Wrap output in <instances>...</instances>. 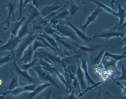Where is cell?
<instances>
[{
    "label": "cell",
    "mask_w": 126,
    "mask_h": 99,
    "mask_svg": "<svg viewBox=\"0 0 126 99\" xmlns=\"http://www.w3.org/2000/svg\"><path fill=\"white\" fill-rule=\"evenodd\" d=\"M29 24H25L21 27V28L18 32L17 36L20 39H22L24 37L30 33V31L29 29Z\"/></svg>",
    "instance_id": "obj_25"
},
{
    "label": "cell",
    "mask_w": 126,
    "mask_h": 99,
    "mask_svg": "<svg viewBox=\"0 0 126 99\" xmlns=\"http://www.w3.org/2000/svg\"><path fill=\"white\" fill-rule=\"evenodd\" d=\"M39 85L38 84H33L27 85L24 86V89L25 92H32L35 89L36 86Z\"/></svg>",
    "instance_id": "obj_36"
},
{
    "label": "cell",
    "mask_w": 126,
    "mask_h": 99,
    "mask_svg": "<svg viewBox=\"0 0 126 99\" xmlns=\"http://www.w3.org/2000/svg\"><path fill=\"white\" fill-rule=\"evenodd\" d=\"M125 43V45L126 44V33L123 39L121 42L120 43Z\"/></svg>",
    "instance_id": "obj_47"
},
{
    "label": "cell",
    "mask_w": 126,
    "mask_h": 99,
    "mask_svg": "<svg viewBox=\"0 0 126 99\" xmlns=\"http://www.w3.org/2000/svg\"><path fill=\"white\" fill-rule=\"evenodd\" d=\"M14 54L13 53L10 52L7 56L0 57V66L1 67V66L9 62V61L13 59V57H14V55L12 56Z\"/></svg>",
    "instance_id": "obj_30"
},
{
    "label": "cell",
    "mask_w": 126,
    "mask_h": 99,
    "mask_svg": "<svg viewBox=\"0 0 126 99\" xmlns=\"http://www.w3.org/2000/svg\"><path fill=\"white\" fill-rule=\"evenodd\" d=\"M123 50L125 51V52L123 53L124 55H126V44L125 45V46L123 48Z\"/></svg>",
    "instance_id": "obj_48"
},
{
    "label": "cell",
    "mask_w": 126,
    "mask_h": 99,
    "mask_svg": "<svg viewBox=\"0 0 126 99\" xmlns=\"http://www.w3.org/2000/svg\"><path fill=\"white\" fill-rule=\"evenodd\" d=\"M36 39L41 41L45 45V46H46L47 47V48L48 49H50L51 50H52L55 51V52H57V51L58 52V51L56 49H55L53 46H52L49 44V43L47 41L45 38H44L43 37L37 36V37L36 38Z\"/></svg>",
    "instance_id": "obj_32"
},
{
    "label": "cell",
    "mask_w": 126,
    "mask_h": 99,
    "mask_svg": "<svg viewBox=\"0 0 126 99\" xmlns=\"http://www.w3.org/2000/svg\"><path fill=\"white\" fill-rule=\"evenodd\" d=\"M10 2H17V0H10Z\"/></svg>",
    "instance_id": "obj_50"
},
{
    "label": "cell",
    "mask_w": 126,
    "mask_h": 99,
    "mask_svg": "<svg viewBox=\"0 0 126 99\" xmlns=\"http://www.w3.org/2000/svg\"><path fill=\"white\" fill-rule=\"evenodd\" d=\"M102 10V9L101 7L99 6L97 7L95 10L91 13V15L87 17L86 21L85 23V24L81 26L80 28L82 31L86 33V30L88 27L93 22L95 21L96 19L99 16L100 14H101Z\"/></svg>",
    "instance_id": "obj_9"
},
{
    "label": "cell",
    "mask_w": 126,
    "mask_h": 99,
    "mask_svg": "<svg viewBox=\"0 0 126 99\" xmlns=\"http://www.w3.org/2000/svg\"><path fill=\"white\" fill-rule=\"evenodd\" d=\"M63 6V5L61 4L58 0H57L53 4L45 6L39 10L40 16L43 18H45L54 11L61 9Z\"/></svg>",
    "instance_id": "obj_8"
},
{
    "label": "cell",
    "mask_w": 126,
    "mask_h": 99,
    "mask_svg": "<svg viewBox=\"0 0 126 99\" xmlns=\"http://www.w3.org/2000/svg\"><path fill=\"white\" fill-rule=\"evenodd\" d=\"M52 85L49 82H45L43 84L39 85L33 91L25 94L24 95L25 98V99H33L41 92H42L44 89Z\"/></svg>",
    "instance_id": "obj_12"
},
{
    "label": "cell",
    "mask_w": 126,
    "mask_h": 99,
    "mask_svg": "<svg viewBox=\"0 0 126 99\" xmlns=\"http://www.w3.org/2000/svg\"><path fill=\"white\" fill-rule=\"evenodd\" d=\"M121 99H126V96H123L122 95V96L121 97Z\"/></svg>",
    "instance_id": "obj_49"
},
{
    "label": "cell",
    "mask_w": 126,
    "mask_h": 99,
    "mask_svg": "<svg viewBox=\"0 0 126 99\" xmlns=\"http://www.w3.org/2000/svg\"><path fill=\"white\" fill-rule=\"evenodd\" d=\"M6 7L8 9V17H7L6 21L2 24L6 23V28L7 29H9V26H10V19H11V16L13 17V19L14 21H15L16 20L15 19V18L14 14H15V12L17 8V2H11L9 1V2L7 4Z\"/></svg>",
    "instance_id": "obj_11"
},
{
    "label": "cell",
    "mask_w": 126,
    "mask_h": 99,
    "mask_svg": "<svg viewBox=\"0 0 126 99\" xmlns=\"http://www.w3.org/2000/svg\"><path fill=\"white\" fill-rule=\"evenodd\" d=\"M126 27V19L125 20V23H124V24L122 25L121 26V27H120V28H118V29L119 30H120L122 29H123L124 28H125V27Z\"/></svg>",
    "instance_id": "obj_46"
},
{
    "label": "cell",
    "mask_w": 126,
    "mask_h": 99,
    "mask_svg": "<svg viewBox=\"0 0 126 99\" xmlns=\"http://www.w3.org/2000/svg\"><path fill=\"white\" fill-rule=\"evenodd\" d=\"M34 52L33 51L32 48V44L30 45L24 51L22 57L17 62V64H26L30 63L32 60V57Z\"/></svg>",
    "instance_id": "obj_13"
},
{
    "label": "cell",
    "mask_w": 126,
    "mask_h": 99,
    "mask_svg": "<svg viewBox=\"0 0 126 99\" xmlns=\"http://www.w3.org/2000/svg\"><path fill=\"white\" fill-rule=\"evenodd\" d=\"M21 40L22 39H20L17 36H11L8 41L0 48V52L9 51L14 54L15 49Z\"/></svg>",
    "instance_id": "obj_7"
},
{
    "label": "cell",
    "mask_w": 126,
    "mask_h": 99,
    "mask_svg": "<svg viewBox=\"0 0 126 99\" xmlns=\"http://www.w3.org/2000/svg\"><path fill=\"white\" fill-rule=\"evenodd\" d=\"M32 0H24L23 8L24 9L28 4H32Z\"/></svg>",
    "instance_id": "obj_41"
},
{
    "label": "cell",
    "mask_w": 126,
    "mask_h": 99,
    "mask_svg": "<svg viewBox=\"0 0 126 99\" xmlns=\"http://www.w3.org/2000/svg\"><path fill=\"white\" fill-rule=\"evenodd\" d=\"M38 36H41L45 38L49 44L53 46L55 49H56L58 52H60V49L59 48V45L57 42L56 40L53 37H52L50 35H48L44 32H41L38 35Z\"/></svg>",
    "instance_id": "obj_18"
},
{
    "label": "cell",
    "mask_w": 126,
    "mask_h": 99,
    "mask_svg": "<svg viewBox=\"0 0 126 99\" xmlns=\"http://www.w3.org/2000/svg\"><path fill=\"white\" fill-rule=\"evenodd\" d=\"M52 36L58 43L60 50L61 48H62V49L65 50L66 51L67 50L75 52L77 51L76 47H75L76 46H74L72 43V42L68 40L66 37L61 36L57 33L54 34Z\"/></svg>",
    "instance_id": "obj_5"
},
{
    "label": "cell",
    "mask_w": 126,
    "mask_h": 99,
    "mask_svg": "<svg viewBox=\"0 0 126 99\" xmlns=\"http://www.w3.org/2000/svg\"><path fill=\"white\" fill-rule=\"evenodd\" d=\"M32 48L34 52H35L37 49L39 48H44L48 49L45 45L41 41L36 39H35L32 43Z\"/></svg>",
    "instance_id": "obj_28"
},
{
    "label": "cell",
    "mask_w": 126,
    "mask_h": 99,
    "mask_svg": "<svg viewBox=\"0 0 126 99\" xmlns=\"http://www.w3.org/2000/svg\"><path fill=\"white\" fill-rule=\"evenodd\" d=\"M54 28L57 31L56 33L58 35L66 38H70L77 42H81V39L76 35L74 30L71 27L70 28L64 24L62 20L60 21Z\"/></svg>",
    "instance_id": "obj_2"
},
{
    "label": "cell",
    "mask_w": 126,
    "mask_h": 99,
    "mask_svg": "<svg viewBox=\"0 0 126 99\" xmlns=\"http://www.w3.org/2000/svg\"><path fill=\"white\" fill-rule=\"evenodd\" d=\"M37 36V34L35 31H31L28 35L23 38L14 52L16 60H19L24 51L30 45L32 44L34 41L36 39Z\"/></svg>",
    "instance_id": "obj_1"
},
{
    "label": "cell",
    "mask_w": 126,
    "mask_h": 99,
    "mask_svg": "<svg viewBox=\"0 0 126 99\" xmlns=\"http://www.w3.org/2000/svg\"><path fill=\"white\" fill-rule=\"evenodd\" d=\"M78 98H78L77 97H76L73 92L72 93L69 95L65 99H78Z\"/></svg>",
    "instance_id": "obj_43"
},
{
    "label": "cell",
    "mask_w": 126,
    "mask_h": 99,
    "mask_svg": "<svg viewBox=\"0 0 126 99\" xmlns=\"http://www.w3.org/2000/svg\"><path fill=\"white\" fill-rule=\"evenodd\" d=\"M105 52V49H103L95 57H92V59L91 60V65L93 66L98 65L100 64V63H102Z\"/></svg>",
    "instance_id": "obj_21"
},
{
    "label": "cell",
    "mask_w": 126,
    "mask_h": 99,
    "mask_svg": "<svg viewBox=\"0 0 126 99\" xmlns=\"http://www.w3.org/2000/svg\"><path fill=\"white\" fill-rule=\"evenodd\" d=\"M51 94V90L49 89L47 92H46L44 94V96L45 97V99H51L50 95Z\"/></svg>",
    "instance_id": "obj_42"
},
{
    "label": "cell",
    "mask_w": 126,
    "mask_h": 99,
    "mask_svg": "<svg viewBox=\"0 0 126 99\" xmlns=\"http://www.w3.org/2000/svg\"><path fill=\"white\" fill-rule=\"evenodd\" d=\"M121 67V69H122L121 75L119 78L116 79V80L126 81V67L122 64Z\"/></svg>",
    "instance_id": "obj_34"
},
{
    "label": "cell",
    "mask_w": 126,
    "mask_h": 99,
    "mask_svg": "<svg viewBox=\"0 0 126 99\" xmlns=\"http://www.w3.org/2000/svg\"><path fill=\"white\" fill-rule=\"evenodd\" d=\"M24 0H19V4H18V16L17 20H19L21 19L22 15L23 10H24L23 8V4H24Z\"/></svg>",
    "instance_id": "obj_37"
},
{
    "label": "cell",
    "mask_w": 126,
    "mask_h": 99,
    "mask_svg": "<svg viewBox=\"0 0 126 99\" xmlns=\"http://www.w3.org/2000/svg\"><path fill=\"white\" fill-rule=\"evenodd\" d=\"M67 23L70 26V27H71L74 30V31L76 32V35L78 36L79 38L87 42H90V41H91L92 38L88 36L86 33H84L83 31L77 28L73 24H72V23L70 22V21H67Z\"/></svg>",
    "instance_id": "obj_15"
},
{
    "label": "cell",
    "mask_w": 126,
    "mask_h": 99,
    "mask_svg": "<svg viewBox=\"0 0 126 99\" xmlns=\"http://www.w3.org/2000/svg\"><path fill=\"white\" fill-rule=\"evenodd\" d=\"M124 32L118 31L117 30L112 29L106 31H100L93 36V39L104 38L106 40H109L113 37H124L125 35Z\"/></svg>",
    "instance_id": "obj_6"
},
{
    "label": "cell",
    "mask_w": 126,
    "mask_h": 99,
    "mask_svg": "<svg viewBox=\"0 0 126 99\" xmlns=\"http://www.w3.org/2000/svg\"><path fill=\"white\" fill-rule=\"evenodd\" d=\"M50 0H32V5L37 10H40L42 7L47 4Z\"/></svg>",
    "instance_id": "obj_26"
},
{
    "label": "cell",
    "mask_w": 126,
    "mask_h": 99,
    "mask_svg": "<svg viewBox=\"0 0 126 99\" xmlns=\"http://www.w3.org/2000/svg\"><path fill=\"white\" fill-rule=\"evenodd\" d=\"M24 92H25L24 89V86H20L12 90H6L5 92H1L0 95L4 96H6L7 95L10 94L11 95H13L14 96H17Z\"/></svg>",
    "instance_id": "obj_22"
},
{
    "label": "cell",
    "mask_w": 126,
    "mask_h": 99,
    "mask_svg": "<svg viewBox=\"0 0 126 99\" xmlns=\"http://www.w3.org/2000/svg\"><path fill=\"white\" fill-rule=\"evenodd\" d=\"M44 32L48 35H53L57 33L56 29L53 27L51 26H47L44 27L43 28Z\"/></svg>",
    "instance_id": "obj_31"
},
{
    "label": "cell",
    "mask_w": 126,
    "mask_h": 99,
    "mask_svg": "<svg viewBox=\"0 0 126 99\" xmlns=\"http://www.w3.org/2000/svg\"><path fill=\"white\" fill-rule=\"evenodd\" d=\"M13 71L19 80H21L28 85L38 84L39 81L30 75L28 73V70H23L20 68L16 61H14L13 64Z\"/></svg>",
    "instance_id": "obj_4"
},
{
    "label": "cell",
    "mask_w": 126,
    "mask_h": 99,
    "mask_svg": "<svg viewBox=\"0 0 126 99\" xmlns=\"http://www.w3.org/2000/svg\"><path fill=\"white\" fill-rule=\"evenodd\" d=\"M118 11L117 12V16L119 18V21L118 25V28H120L125 23L126 19V5L125 7L123 8L119 4L117 3Z\"/></svg>",
    "instance_id": "obj_16"
},
{
    "label": "cell",
    "mask_w": 126,
    "mask_h": 99,
    "mask_svg": "<svg viewBox=\"0 0 126 99\" xmlns=\"http://www.w3.org/2000/svg\"><path fill=\"white\" fill-rule=\"evenodd\" d=\"M104 81H100L99 82H96L95 84L94 85H93L92 86L89 87L88 88H86V89H85V90L83 91L82 92H81L80 93V95H79L77 97L78 98H79L80 97H81L83 96V95H84V94L87 92L88 91L90 90H92V89H94V88L96 86H98V85H101V83H102L103 82H104Z\"/></svg>",
    "instance_id": "obj_33"
},
{
    "label": "cell",
    "mask_w": 126,
    "mask_h": 99,
    "mask_svg": "<svg viewBox=\"0 0 126 99\" xmlns=\"http://www.w3.org/2000/svg\"><path fill=\"white\" fill-rule=\"evenodd\" d=\"M116 3L117 4V3L116 2V0H111V1H110V6H111V7L112 8V9H113V6H114V3Z\"/></svg>",
    "instance_id": "obj_45"
},
{
    "label": "cell",
    "mask_w": 126,
    "mask_h": 99,
    "mask_svg": "<svg viewBox=\"0 0 126 99\" xmlns=\"http://www.w3.org/2000/svg\"><path fill=\"white\" fill-rule=\"evenodd\" d=\"M111 97L112 96L110 95V94L108 92H107L102 95L101 99H110Z\"/></svg>",
    "instance_id": "obj_40"
},
{
    "label": "cell",
    "mask_w": 126,
    "mask_h": 99,
    "mask_svg": "<svg viewBox=\"0 0 126 99\" xmlns=\"http://www.w3.org/2000/svg\"><path fill=\"white\" fill-rule=\"evenodd\" d=\"M32 70L36 73L38 77V80L45 82H49L53 86L59 88V86L55 81L53 75L49 71L44 68L40 64H37L33 67Z\"/></svg>",
    "instance_id": "obj_3"
},
{
    "label": "cell",
    "mask_w": 126,
    "mask_h": 99,
    "mask_svg": "<svg viewBox=\"0 0 126 99\" xmlns=\"http://www.w3.org/2000/svg\"><path fill=\"white\" fill-rule=\"evenodd\" d=\"M79 10V8L76 6L74 3L73 2L71 4V5L70 7L69 10H68L70 15H74L76 14V13H77Z\"/></svg>",
    "instance_id": "obj_35"
},
{
    "label": "cell",
    "mask_w": 126,
    "mask_h": 99,
    "mask_svg": "<svg viewBox=\"0 0 126 99\" xmlns=\"http://www.w3.org/2000/svg\"><path fill=\"white\" fill-rule=\"evenodd\" d=\"M77 63L78 67L76 72V78L79 84L80 90L84 91L87 88V85L85 79V77L84 75V72L81 68V66L80 65L78 60H77Z\"/></svg>",
    "instance_id": "obj_10"
},
{
    "label": "cell",
    "mask_w": 126,
    "mask_h": 99,
    "mask_svg": "<svg viewBox=\"0 0 126 99\" xmlns=\"http://www.w3.org/2000/svg\"><path fill=\"white\" fill-rule=\"evenodd\" d=\"M69 2H67V3H66V4L64 6H63V7L61 8V9H59L58 10H57L56 11H54L53 13L49 14V15H48L46 17H45V18H46V19L48 21H50L52 19V18H53L54 17L56 16V15H58V14H59V13H60V12L64 10L65 9H66L68 5L69 4Z\"/></svg>",
    "instance_id": "obj_29"
},
{
    "label": "cell",
    "mask_w": 126,
    "mask_h": 99,
    "mask_svg": "<svg viewBox=\"0 0 126 99\" xmlns=\"http://www.w3.org/2000/svg\"><path fill=\"white\" fill-rule=\"evenodd\" d=\"M71 1H73V0H70Z\"/></svg>",
    "instance_id": "obj_51"
},
{
    "label": "cell",
    "mask_w": 126,
    "mask_h": 99,
    "mask_svg": "<svg viewBox=\"0 0 126 99\" xmlns=\"http://www.w3.org/2000/svg\"><path fill=\"white\" fill-rule=\"evenodd\" d=\"M25 18L24 17H22L19 20H16L11 28V36H17L18 32L21 28V25L25 21Z\"/></svg>",
    "instance_id": "obj_19"
},
{
    "label": "cell",
    "mask_w": 126,
    "mask_h": 99,
    "mask_svg": "<svg viewBox=\"0 0 126 99\" xmlns=\"http://www.w3.org/2000/svg\"><path fill=\"white\" fill-rule=\"evenodd\" d=\"M78 48L80 50L82 51L83 52H90L92 50V49L86 46H78Z\"/></svg>",
    "instance_id": "obj_39"
},
{
    "label": "cell",
    "mask_w": 126,
    "mask_h": 99,
    "mask_svg": "<svg viewBox=\"0 0 126 99\" xmlns=\"http://www.w3.org/2000/svg\"><path fill=\"white\" fill-rule=\"evenodd\" d=\"M25 8H27V14L29 16V18L25 23L29 24L40 16L39 11L36 9L32 4L27 5Z\"/></svg>",
    "instance_id": "obj_14"
},
{
    "label": "cell",
    "mask_w": 126,
    "mask_h": 99,
    "mask_svg": "<svg viewBox=\"0 0 126 99\" xmlns=\"http://www.w3.org/2000/svg\"><path fill=\"white\" fill-rule=\"evenodd\" d=\"M101 92H102V89H101V88H100L99 89H98V94L97 95L96 97H95V99H101Z\"/></svg>",
    "instance_id": "obj_44"
},
{
    "label": "cell",
    "mask_w": 126,
    "mask_h": 99,
    "mask_svg": "<svg viewBox=\"0 0 126 99\" xmlns=\"http://www.w3.org/2000/svg\"><path fill=\"white\" fill-rule=\"evenodd\" d=\"M95 3V4L98 6L101 7V9L104 10H105L107 11V12L110 13L111 14H112L115 16H117V12H115V11H113V9H111L110 7H108L107 6H106L105 5L103 4V3H101V2L98 1L97 0H89Z\"/></svg>",
    "instance_id": "obj_24"
},
{
    "label": "cell",
    "mask_w": 126,
    "mask_h": 99,
    "mask_svg": "<svg viewBox=\"0 0 126 99\" xmlns=\"http://www.w3.org/2000/svg\"><path fill=\"white\" fill-rule=\"evenodd\" d=\"M18 80L19 79L17 76L15 74H14L13 73L11 79L7 85L6 90H12L20 86L18 85Z\"/></svg>",
    "instance_id": "obj_20"
},
{
    "label": "cell",
    "mask_w": 126,
    "mask_h": 99,
    "mask_svg": "<svg viewBox=\"0 0 126 99\" xmlns=\"http://www.w3.org/2000/svg\"><path fill=\"white\" fill-rule=\"evenodd\" d=\"M39 59L38 58L36 57L34 58V59L31 61L30 63H27L26 64H17L19 67L23 70H28L31 67H33L39 64Z\"/></svg>",
    "instance_id": "obj_23"
},
{
    "label": "cell",
    "mask_w": 126,
    "mask_h": 99,
    "mask_svg": "<svg viewBox=\"0 0 126 99\" xmlns=\"http://www.w3.org/2000/svg\"><path fill=\"white\" fill-rule=\"evenodd\" d=\"M106 57H110L114 60L119 61L120 60H122L123 59H126V55H124L123 54L122 55H115V54H112L111 53H109L107 52H106L103 60H104V59Z\"/></svg>",
    "instance_id": "obj_27"
},
{
    "label": "cell",
    "mask_w": 126,
    "mask_h": 99,
    "mask_svg": "<svg viewBox=\"0 0 126 99\" xmlns=\"http://www.w3.org/2000/svg\"><path fill=\"white\" fill-rule=\"evenodd\" d=\"M81 67L84 72L85 77H86L87 82L89 85H93L95 84L96 82L93 80L91 77L89 75L88 70V64L86 61L84 59H82L81 61Z\"/></svg>",
    "instance_id": "obj_17"
},
{
    "label": "cell",
    "mask_w": 126,
    "mask_h": 99,
    "mask_svg": "<svg viewBox=\"0 0 126 99\" xmlns=\"http://www.w3.org/2000/svg\"><path fill=\"white\" fill-rule=\"evenodd\" d=\"M113 80V81H114ZM114 82H115L116 83V84L119 85V86H120L122 88V95H123V96H126V81H125V82H124L123 86H122V85L120 84L119 82H116L115 81H114Z\"/></svg>",
    "instance_id": "obj_38"
}]
</instances>
